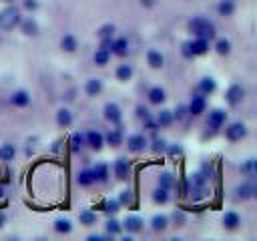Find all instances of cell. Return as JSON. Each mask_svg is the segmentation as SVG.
Returning a JSON list of instances; mask_svg holds the SVG:
<instances>
[{"mask_svg": "<svg viewBox=\"0 0 257 241\" xmlns=\"http://www.w3.org/2000/svg\"><path fill=\"white\" fill-rule=\"evenodd\" d=\"M157 123H159V127H169L173 123V112L171 110H161L157 114Z\"/></svg>", "mask_w": 257, "mask_h": 241, "instance_id": "cell-36", "label": "cell"}, {"mask_svg": "<svg viewBox=\"0 0 257 241\" xmlns=\"http://www.w3.org/2000/svg\"><path fill=\"white\" fill-rule=\"evenodd\" d=\"M84 90H86L88 96L100 94V90H102V80H100V78H88L86 84H84Z\"/></svg>", "mask_w": 257, "mask_h": 241, "instance_id": "cell-15", "label": "cell"}, {"mask_svg": "<svg viewBox=\"0 0 257 241\" xmlns=\"http://www.w3.org/2000/svg\"><path fill=\"white\" fill-rule=\"evenodd\" d=\"M114 36V26L112 24H102L98 28V38H112Z\"/></svg>", "mask_w": 257, "mask_h": 241, "instance_id": "cell-39", "label": "cell"}, {"mask_svg": "<svg viewBox=\"0 0 257 241\" xmlns=\"http://www.w3.org/2000/svg\"><path fill=\"white\" fill-rule=\"evenodd\" d=\"M116 201H118V203H122V205H128V203H131V191H122V193H120V197H118Z\"/></svg>", "mask_w": 257, "mask_h": 241, "instance_id": "cell-47", "label": "cell"}, {"mask_svg": "<svg viewBox=\"0 0 257 241\" xmlns=\"http://www.w3.org/2000/svg\"><path fill=\"white\" fill-rule=\"evenodd\" d=\"M78 219H80L82 225H92V223L96 221V215H94L92 211H82V213L78 215Z\"/></svg>", "mask_w": 257, "mask_h": 241, "instance_id": "cell-41", "label": "cell"}, {"mask_svg": "<svg viewBox=\"0 0 257 241\" xmlns=\"http://www.w3.org/2000/svg\"><path fill=\"white\" fill-rule=\"evenodd\" d=\"M131 76H133V66L131 64H120L116 68V78L118 80H128Z\"/></svg>", "mask_w": 257, "mask_h": 241, "instance_id": "cell-33", "label": "cell"}, {"mask_svg": "<svg viewBox=\"0 0 257 241\" xmlns=\"http://www.w3.org/2000/svg\"><path fill=\"white\" fill-rule=\"evenodd\" d=\"M2 197H4V187L0 185V199H2Z\"/></svg>", "mask_w": 257, "mask_h": 241, "instance_id": "cell-56", "label": "cell"}, {"mask_svg": "<svg viewBox=\"0 0 257 241\" xmlns=\"http://www.w3.org/2000/svg\"><path fill=\"white\" fill-rule=\"evenodd\" d=\"M169 155H171V157H181L183 151H181L179 145H171V147H169Z\"/></svg>", "mask_w": 257, "mask_h": 241, "instance_id": "cell-48", "label": "cell"}, {"mask_svg": "<svg viewBox=\"0 0 257 241\" xmlns=\"http://www.w3.org/2000/svg\"><path fill=\"white\" fill-rule=\"evenodd\" d=\"M159 185L165 187V189H171V185H173V175H171V173H163V175L159 177Z\"/></svg>", "mask_w": 257, "mask_h": 241, "instance_id": "cell-43", "label": "cell"}, {"mask_svg": "<svg viewBox=\"0 0 257 241\" xmlns=\"http://www.w3.org/2000/svg\"><path fill=\"white\" fill-rule=\"evenodd\" d=\"M189 116H191V112H189V106H187V104H179L177 110L173 112V118H177V120L183 123V125L189 123Z\"/></svg>", "mask_w": 257, "mask_h": 241, "instance_id": "cell-25", "label": "cell"}, {"mask_svg": "<svg viewBox=\"0 0 257 241\" xmlns=\"http://www.w3.org/2000/svg\"><path fill=\"white\" fill-rule=\"evenodd\" d=\"M76 181H78V185H82V187H88V185H92V183H94L92 171H90V169H84V171H80V173H78V177H76Z\"/></svg>", "mask_w": 257, "mask_h": 241, "instance_id": "cell-31", "label": "cell"}, {"mask_svg": "<svg viewBox=\"0 0 257 241\" xmlns=\"http://www.w3.org/2000/svg\"><path fill=\"white\" fill-rule=\"evenodd\" d=\"M92 177H94V181H98V183H106V179H108V167H106L104 163H98V165L92 169Z\"/></svg>", "mask_w": 257, "mask_h": 241, "instance_id": "cell-22", "label": "cell"}, {"mask_svg": "<svg viewBox=\"0 0 257 241\" xmlns=\"http://www.w3.org/2000/svg\"><path fill=\"white\" fill-rule=\"evenodd\" d=\"M241 171H243V173H251V175H253V173H255V161H253V159H249L245 165H241Z\"/></svg>", "mask_w": 257, "mask_h": 241, "instance_id": "cell-46", "label": "cell"}, {"mask_svg": "<svg viewBox=\"0 0 257 241\" xmlns=\"http://www.w3.org/2000/svg\"><path fill=\"white\" fill-rule=\"evenodd\" d=\"M122 227H124L128 233H137V231H141L143 221H141L139 217H126V219H124V223H122Z\"/></svg>", "mask_w": 257, "mask_h": 241, "instance_id": "cell-26", "label": "cell"}, {"mask_svg": "<svg viewBox=\"0 0 257 241\" xmlns=\"http://www.w3.org/2000/svg\"><path fill=\"white\" fill-rule=\"evenodd\" d=\"M137 116L139 118H147L149 116V108L147 106H137Z\"/></svg>", "mask_w": 257, "mask_h": 241, "instance_id": "cell-51", "label": "cell"}, {"mask_svg": "<svg viewBox=\"0 0 257 241\" xmlns=\"http://www.w3.org/2000/svg\"><path fill=\"white\" fill-rule=\"evenodd\" d=\"M189 30H191L195 36H199V38H207V40L215 38V26H213V22H209V20L203 18V16L193 18V20L189 22Z\"/></svg>", "mask_w": 257, "mask_h": 241, "instance_id": "cell-1", "label": "cell"}, {"mask_svg": "<svg viewBox=\"0 0 257 241\" xmlns=\"http://www.w3.org/2000/svg\"><path fill=\"white\" fill-rule=\"evenodd\" d=\"M108 58H110V52L104 50V48H98V50L94 52V62H96L98 66H104V64L108 62Z\"/></svg>", "mask_w": 257, "mask_h": 241, "instance_id": "cell-35", "label": "cell"}, {"mask_svg": "<svg viewBox=\"0 0 257 241\" xmlns=\"http://www.w3.org/2000/svg\"><path fill=\"white\" fill-rule=\"evenodd\" d=\"M104 141H106L110 147H120V145H122V131H120V127H118V129H110V131L106 133Z\"/></svg>", "mask_w": 257, "mask_h": 241, "instance_id": "cell-17", "label": "cell"}, {"mask_svg": "<svg viewBox=\"0 0 257 241\" xmlns=\"http://www.w3.org/2000/svg\"><path fill=\"white\" fill-rule=\"evenodd\" d=\"M112 171H114L116 179L124 181V179L128 177V171H131V167H128V161H126V159H116V163H114Z\"/></svg>", "mask_w": 257, "mask_h": 241, "instance_id": "cell-12", "label": "cell"}, {"mask_svg": "<svg viewBox=\"0 0 257 241\" xmlns=\"http://www.w3.org/2000/svg\"><path fill=\"white\" fill-rule=\"evenodd\" d=\"M217 12H219L221 16H231V14L235 12V4H233L231 0H221V2L217 4Z\"/></svg>", "mask_w": 257, "mask_h": 241, "instance_id": "cell-30", "label": "cell"}, {"mask_svg": "<svg viewBox=\"0 0 257 241\" xmlns=\"http://www.w3.org/2000/svg\"><path fill=\"white\" fill-rule=\"evenodd\" d=\"M84 135H80V133H72L70 135V139H68V145H70V151L72 153H80L82 149H84Z\"/></svg>", "mask_w": 257, "mask_h": 241, "instance_id": "cell-18", "label": "cell"}, {"mask_svg": "<svg viewBox=\"0 0 257 241\" xmlns=\"http://www.w3.org/2000/svg\"><path fill=\"white\" fill-rule=\"evenodd\" d=\"M173 219H175L177 225H185V215H183L181 211H175V213H173Z\"/></svg>", "mask_w": 257, "mask_h": 241, "instance_id": "cell-49", "label": "cell"}, {"mask_svg": "<svg viewBox=\"0 0 257 241\" xmlns=\"http://www.w3.org/2000/svg\"><path fill=\"white\" fill-rule=\"evenodd\" d=\"M245 135H247V129L243 123H231L225 129V137L229 141H241V139H245Z\"/></svg>", "mask_w": 257, "mask_h": 241, "instance_id": "cell-5", "label": "cell"}, {"mask_svg": "<svg viewBox=\"0 0 257 241\" xmlns=\"http://www.w3.org/2000/svg\"><path fill=\"white\" fill-rule=\"evenodd\" d=\"M102 112H104V118H106L108 123H112V125H118V123H120V118H122L120 106H118V104H114V102H106Z\"/></svg>", "mask_w": 257, "mask_h": 241, "instance_id": "cell-6", "label": "cell"}, {"mask_svg": "<svg viewBox=\"0 0 257 241\" xmlns=\"http://www.w3.org/2000/svg\"><path fill=\"white\" fill-rule=\"evenodd\" d=\"M2 2H12V0H2Z\"/></svg>", "mask_w": 257, "mask_h": 241, "instance_id": "cell-57", "label": "cell"}, {"mask_svg": "<svg viewBox=\"0 0 257 241\" xmlns=\"http://www.w3.org/2000/svg\"><path fill=\"white\" fill-rule=\"evenodd\" d=\"M167 225H169V219H167L165 215H155V217L151 219V227H153V231H165Z\"/></svg>", "mask_w": 257, "mask_h": 241, "instance_id": "cell-29", "label": "cell"}, {"mask_svg": "<svg viewBox=\"0 0 257 241\" xmlns=\"http://www.w3.org/2000/svg\"><path fill=\"white\" fill-rule=\"evenodd\" d=\"M36 6H38L36 0H24V8L26 10H36Z\"/></svg>", "mask_w": 257, "mask_h": 241, "instance_id": "cell-52", "label": "cell"}, {"mask_svg": "<svg viewBox=\"0 0 257 241\" xmlns=\"http://www.w3.org/2000/svg\"><path fill=\"white\" fill-rule=\"evenodd\" d=\"M110 46H112V38H100V48L110 52Z\"/></svg>", "mask_w": 257, "mask_h": 241, "instance_id": "cell-50", "label": "cell"}, {"mask_svg": "<svg viewBox=\"0 0 257 241\" xmlns=\"http://www.w3.org/2000/svg\"><path fill=\"white\" fill-rule=\"evenodd\" d=\"M147 60H149L151 68H163V64H165V58H163V54L159 50H149L147 52Z\"/></svg>", "mask_w": 257, "mask_h": 241, "instance_id": "cell-20", "label": "cell"}, {"mask_svg": "<svg viewBox=\"0 0 257 241\" xmlns=\"http://www.w3.org/2000/svg\"><path fill=\"white\" fill-rule=\"evenodd\" d=\"M225 118H227V114H225L221 108H215V110H211V112H209L207 127H211L213 131H217V129H221V127L225 125Z\"/></svg>", "mask_w": 257, "mask_h": 241, "instance_id": "cell-7", "label": "cell"}, {"mask_svg": "<svg viewBox=\"0 0 257 241\" xmlns=\"http://www.w3.org/2000/svg\"><path fill=\"white\" fill-rule=\"evenodd\" d=\"M118 201L116 199H106V201H102V205H100V209L102 211H106V213H116L118 211Z\"/></svg>", "mask_w": 257, "mask_h": 241, "instance_id": "cell-38", "label": "cell"}, {"mask_svg": "<svg viewBox=\"0 0 257 241\" xmlns=\"http://www.w3.org/2000/svg\"><path fill=\"white\" fill-rule=\"evenodd\" d=\"M215 50H217L221 56H227V54L231 52V42H229L227 38H219L217 44H215Z\"/></svg>", "mask_w": 257, "mask_h": 241, "instance_id": "cell-32", "label": "cell"}, {"mask_svg": "<svg viewBox=\"0 0 257 241\" xmlns=\"http://www.w3.org/2000/svg\"><path fill=\"white\" fill-rule=\"evenodd\" d=\"M205 108H207V100H205V96H203L201 92H199V94H193V96H191V102H189V112H191V116H199V114H203Z\"/></svg>", "mask_w": 257, "mask_h": 241, "instance_id": "cell-4", "label": "cell"}, {"mask_svg": "<svg viewBox=\"0 0 257 241\" xmlns=\"http://www.w3.org/2000/svg\"><path fill=\"white\" fill-rule=\"evenodd\" d=\"M153 201L155 203H161V205H165L167 201H169V189H165V187H157L155 191H153Z\"/></svg>", "mask_w": 257, "mask_h": 241, "instance_id": "cell-28", "label": "cell"}, {"mask_svg": "<svg viewBox=\"0 0 257 241\" xmlns=\"http://www.w3.org/2000/svg\"><path fill=\"white\" fill-rule=\"evenodd\" d=\"M110 52L116 56H126L128 54V40L126 38H112Z\"/></svg>", "mask_w": 257, "mask_h": 241, "instance_id": "cell-11", "label": "cell"}, {"mask_svg": "<svg viewBox=\"0 0 257 241\" xmlns=\"http://www.w3.org/2000/svg\"><path fill=\"white\" fill-rule=\"evenodd\" d=\"M191 48H193V54H195V56H201V54H205V52L209 50V40L197 36L195 40H191Z\"/></svg>", "mask_w": 257, "mask_h": 241, "instance_id": "cell-14", "label": "cell"}, {"mask_svg": "<svg viewBox=\"0 0 257 241\" xmlns=\"http://www.w3.org/2000/svg\"><path fill=\"white\" fill-rule=\"evenodd\" d=\"M20 26H22V32L28 34V36H36V34H38V24H36L32 18L20 20Z\"/></svg>", "mask_w": 257, "mask_h": 241, "instance_id": "cell-24", "label": "cell"}, {"mask_svg": "<svg viewBox=\"0 0 257 241\" xmlns=\"http://www.w3.org/2000/svg\"><path fill=\"white\" fill-rule=\"evenodd\" d=\"M10 100H12L14 106H28L30 104V94L26 90H14Z\"/></svg>", "mask_w": 257, "mask_h": 241, "instance_id": "cell-13", "label": "cell"}, {"mask_svg": "<svg viewBox=\"0 0 257 241\" xmlns=\"http://www.w3.org/2000/svg\"><path fill=\"white\" fill-rule=\"evenodd\" d=\"M225 98H227V102H229L231 106H237V104H241L243 98H245V88H243L241 84H231V86L227 88V92H225Z\"/></svg>", "mask_w": 257, "mask_h": 241, "instance_id": "cell-3", "label": "cell"}, {"mask_svg": "<svg viewBox=\"0 0 257 241\" xmlns=\"http://www.w3.org/2000/svg\"><path fill=\"white\" fill-rule=\"evenodd\" d=\"M22 16H20V10L16 6H8L0 12V28L2 30H12L20 24Z\"/></svg>", "mask_w": 257, "mask_h": 241, "instance_id": "cell-2", "label": "cell"}, {"mask_svg": "<svg viewBox=\"0 0 257 241\" xmlns=\"http://www.w3.org/2000/svg\"><path fill=\"white\" fill-rule=\"evenodd\" d=\"M126 147H128L131 153H141V151H145V147H147V137H145V135H131Z\"/></svg>", "mask_w": 257, "mask_h": 241, "instance_id": "cell-9", "label": "cell"}, {"mask_svg": "<svg viewBox=\"0 0 257 241\" xmlns=\"http://www.w3.org/2000/svg\"><path fill=\"white\" fill-rule=\"evenodd\" d=\"M143 120H145V129H147L149 133H153V135L157 133V129H161L159 123H157V118H151V114H149L147 118H143Z\"/></svg>", "mask_w": 257, "mask_h": 241, "instance_id": "cell-42", "label": "cell"}, {"mask_svg": "<svg viewBox=\"0 0 257 241\" xmlns=\"http://www.w3.org/2000/svg\"><path fill=\"white\" fill-rule=\"evenodd\" d=\"M60 46L64 52H74L76 50V38L72 34H64L62 40H60Z\"/></svg>", "mask_w": 257, "mask_h": 241, "instance_id": "cell-27", "label": "cell"}, {"mask_svg": "<svg viewBox=\"0 0 257 241\" xmlns=\"http://www.w3.org/2000/svg\"><path fill=\"white\" fill-rule=\"evenodd\" d=\"M255 195V187L251 185V183H243V185H239L237 189H235V199L237 201H247V199H251Z\"/></svg>", "mask_w": 257, "mask_h": 241, "instance_id": "cell-10", "label": "cell"}, {"mask_svg": "<svg viewBox=\"0 0 257 241\" xmlns=\"http://www.w3.org/2000/svg\"><path fill=\"white\" fill-rule=\"evenodd\" d=\"M147 96H149V102L151 104H161V102H165V90L161 88V86H153L149 92H147Z\"/></svg>", "mask_w": 257, "mask_h": 241, "instance_id": "cell-19", "label": "cell"}, {"mask_svg": "<svg viewBox=\"0 0 257 241\" xmlns=\"http://www.w3.org/2000/svg\"><path fill=\"white\" fill-rule=\"evenodd\" d=\"M100 239H102L100 235H90V237H88V241H100Z\"/></svg>", "mask_w": 257, "mask_h": 241, "instance_id": "cell-54", "label": "cell"}, {"mask_svg": "<svg viewBox=\"0 0 257 241\" xmlns=\"http://www.w3.org/2000/svg\"><path fill=\"white\" fill-rule=\"evenodd\" d=\"M14 155H16V149H14L12 145H8V143H6V145H2V147H0V159H2V161H12V159H14Z\"/></svg>", "mask_w": 257, "mask_h": 241, "instance_id": "cell-34", "label": "cell"}, {"mask_svg": "<svg viewBox=\"0 0 257 241\" xmlns=\"http://www.w3.org/2000/svg\"><path fill=\"white\" fill-rule=\"evenodd\" d=\"M70 229H72V225H70L68 219H56L54 221V231H58V233H70Z\"/></svg>", "mask_w": 257, "mask_h": 241, "instance_id": "cell-37", "label": "cell"}, {"mask_svg": "<svg viewBox=\"0 0 257 241\" xmlns=\"http://www.w3.org/2000/svg\"><path fill=\"white\" fill-rule=\"evenodd\" d=\"M141 4H143V6H153L155 0H141Z\"/></svg>", "mask_w": 257, "mask_h": 241, "instance_id": "cell-53", "label": "cell"}, {"mask_svg": "<svg viewBox=\"0 0 257 241\" xmlns=\"http://www.w3.org/2000/svg\"><path fill=\"white\" fill-rule=\"evenodd\" d=\"M199 92L201 94H211V92H215V88H217V84H215V80L211 78V76H205V78H201L199 80Z\"/></svg>", "mask_w": 257, "mask_h": 241, "instance_id": "cell-21", "label": "cell"}, {"mask_svg": "<svg viewBox=\"0 0 257 241\" xmlns=\"http://www.w3.org/2000/svg\"><path fill=\"white\" fill-rule=\"evenodd\" d=\"M239 223H241V219H239V215H237L235 211H229V213L223 215V225H225L227 229H237Z\"/></svg>", "mask_w": 257, "mask_h": 241, "instance_id": "cell-23", "label": "cell"}, {"mask_svg": "<svg viewBox=\"0 0 257 241\" xmlns=\"http://www.w3.org/2000/svg\"><path fill=\"white\" fill-rule=\"evenodd\" d=\"M104 227H106V231H108L110 235H118V233H120V229H122V225H120L116 219H108Z\"/></svg>", "mask_w": 257, "mask_h": 241, "instance_id": "cell-40", "label": "cell"}, {"mask_svg": "<svg viewBox=\"0 0 257 241\" xmlns=\"http://www.w3.org/2000/svg\"><path fill=\"white\" fill-rule=\"evenodd\" d=\"M56 125L62 127V129H68V127L72 125V112H70L68 108H60V110L56 112Z\"/></svg>", "mask_w": 257, "mask_h": 241, "instance_id": "cell-16", "label": "cell"}, {"mask_svg": "<svg viewBox=\"0 0 257 241\" xmlns=\"http://www.w3.org/2000/svg\"><path fill=\"white\" fill-rule=\"evenodd\" d=\"M84 141H86V145H90L94 151H100L102 145H104V135L98 133V131H88L86 137H84Z\"/></svg>", "mask_w": 257, "mask_h": 241, "instance_id": "cell-8", "label": "cell"}, {"mask_svg": "<svg viewBox=\"0 0 257 241\" xmlns=\"http://www.w3.org/2000/svg\"><path fill=\"white\" fill-rule=\"evenodd\" d=\"M4 223H6V215H4V213H2V211H0V227H2V225H4Z\"/></svg>", "mask_w": 257, "mask_h": 241, "instance_id": "cell-55", "label": "cell"}, {"mask_svg": "<svg viewBox=\"0 0 257 241\" xmlns=\"http://www.w3.org/2000/svg\"><path fill=\"white\" fill-rule=\"evenodd\" d=\"M151 149H153L155 153H163V151L167 149V143H165L163 139H155V141H153V147H151Z\"/></svg>", "mask_w": 257, "mask_h": 241, "instance_id": "cell-45", "label": "cell"}, {"mask_svg": "<svg viewBox=\"0 0 257 241\" xmlns=\"http://www.w3.org/2000/svg\"><path fill=\"white\" fill-rule=\"evenodd\" d=\"M181 54L185 56V58H193L195 54H193V48H191V42H183L181 44Z\"/></svg>", "mask_w": 257, "mask_h": 241, "instance_id": "cell-44", "label": "cell"}]
</instances>
